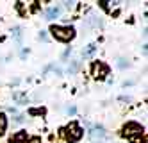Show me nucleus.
Wrapping results in <instances>:
<instances>
[{"label":"nucleus","instance_id":"obj_13","mask_svg":"<svg viewBox=\"0 0 148 143\" xmlns=\"http://www.w3.org/2000/svg\"><path fill=\"white\" fill-rule=\"evenodd\" d=\"M27 143H41V138H38V136H34V138H30Z\"/></svg>","mask_w":148,"mask_h":143},{"label":"nucleus","instance_id":"obj_10","mask_svg":"<svg viewBox=\"0 0 148 143\" xmlns=\"http://www.w3.org/2000/svg\"><path fill=\"white\" fill-rule=\"evenodd\" d=\"M95 52H97V45H88V47H86V50H82V56L88 59V57H91V56H93Z\"/></svg>","mask_w":148,"mask_h":143},{"label":"nucleus","instance_id":"obj_17","mask_svg":"<svg viewBox=\"0 0 148 143\" xmlns=\"http://www.w3.org/2000/svg\"><path fill=\"white\" fill-rule=\"evenodd\" d=\"M39 39H43V41H47V34H45V32H41V34H39Z\"/></svg>","mask_w":148,"mask_h":143},{"label":"nucleus","instance_id":"obj_4","mask_svg":"<svg viewBox=\"0 0 148 143\" xmlns=\"http://www.w3.org/2000/svg\"><path fill=\"white\" fill-rule=\"evenodd\" d=\"M105 75H109L107 64H103V63L97 61V63L93 64V77H95V79H105Z\"/></svg>","mask_w":148,"mask_h":143},{"label":"nucleus","instance_id":"obj_11","mask_svg":"<svg viewBox=\"0 0 148 143\" xmlns=\"http://www.w3.org/2000/svg\"><path fill=\"white\" fill-rule=\"evenodd\" d=\"M13 98H14V100L18 102V104H25L27 102V97H25V93H13Z\"/></svg>","mask_w":148,"mask_h":143},{"label":"nucleus","instance_id":"obj_16","mask_svg":"<svg viewBox=\"0 0 148 143\" xmlns=\"http://www.w3.org/2000/svg\"><path fill=\"white\" fill-rule=\"evenodd\" d=\"M70 52H71V48H68V50H66V52H64V54H62V61H64V59H66V57H68V56H70Z\"/></svg>","mask_w":148,"mask_h":143},{"label":"nucleus","instance_id":"obj_1","mask_svg":"<svg viewBox=\"0 0 148 143\" xmlns=\"http://www.w3.org/2000/svg\"><path fill=\"white\" fill-rule=\"evenodd\" d=\"M52 36L59 41H70L75 38V29L73 27H64V25H52L50 27Z\"/></svg>","mask_w":148,"mask_h":143},{"label":"nucleus","instance_id":"obj_9","mask_svg":"<svg viewBox=\"0 0 148 143\" xmlns=\"http://www.w3.org/2000/svg\"><path fill=\"white\" fill-rule=\"evenodd\" d=\"M79 68H80V61H77V59H73V61L70 63V66H68V73H70V75H73V73H77V72H79Z\"/></svg>","mask_w":148,"mask_h":143},{"label":"nucleus","instance_id":"obj_15","mask_svg":"<svg viewBox=\"0 0 148 143\" xmlns=\"http://www.w3.org/2000/svg\"><path fill=\"white\" fill-rule=\"evenodd\" d=\"M45 111L43 109H32V111H30V115H43Z\"/></svg>","mask_w":148,"mask_h":143},{"label":"nucleus","instance_id":"obj_3","mask_svg":"<svg viewBox=\"0 0 148 143\" xmlns=\"http://www.w3.org/2000/svg\"><path fill=\"white\" fill-rule=\"evenodd\" d=\"M145 129L139 125V124H136V122H130V124H127L123 127V136L125 138H129V140H136V138H141L145 136Z\"/></svg>","mask_w":148,"mask_h":143},{"label":"nucleus","instance_id":"obj_7","mask_svg":"<svg viewBox=\"0 0 148 143\" xmlns=\"http://www.w3.org/2000/svg\"><path fill=\"white\" fill-rule=\"evenodd\" d=\"M59 15H61V7H48V9L45 11V18H47L48 21L56 20Z\"/></svg>","mask_w":148,"mask_h":143},{"label":"nucleus","instance_id":"obj_14","mask_svg":"<svg viewBox=\"0 0 148 143\" xmlns=\"http://www.w3.org/2000/svg\"><path fill=\"white\" fill-rule=\"evenodd\" d=\"M118 66H120V68H127V66H129V63H125V59H120Z\"/></svg>","mask_w":148,"mask_h":143},{"label":"nucleus","instance_id":"obj_12","mask_svg":"<svg viewBox=\"0 0 148 143\" xmlns=\"http://www.w3.org/2000/svg\"><path fill=\"white\" fill-rule=\"evenodd\" d=\"M11 32H13V36H14V38H16L18 41L22 39V29H20V27H14V29H13Z\"/></svg>","mask_w":148,"mask_h":143},{"label":"nucleus","instance_id":"obj_2","mask_svg":"<svg viewBox=\"0 0 148 143\" xmlns=\"http://www.w3.org/2000/svg\"><path fill=\"white\" fill-rule=\"evenodd\" d=\"M82 134H84L82 127L79 124H75V122H70V125H66V129H64V136H66V141L68 143L79 141L82 138Z\"/></svg>","mask_w":148,"mask_h":143},{"label":"nucleus","instance_id":"obj_6","mask_svg":"<svg viewBox=\"0 0 148 143\" xmlns=\"http://www.w3.org/2000/svg\"><path fill=\"white\" fill-rule=\"evenodd\" d=\"M11 143H27L29 141V134H27V131H18L16 134L11 136V140H9Z\"/></svg>","mask_w":148,"mask_h":143},{"label":"nucleus","instance_id":"obj_5","mask_svg":"<svg viewBox=\"0 0 148 143\" xmlns=\"http://www.w3.org/2000/svg\"><path fill=\"white\" fill-rule=\"evenodd\" d=\"M89 136H91V140H93V141L102 140V138L105 136V129H103L102 125H93V127H91V133H89Z\"/></svg>","mask_w":148,"mask_h":143},{"label":"nucleus","instance_id":"obj_8","mask_svg":"<svg viewBox=\"0 0 148 143\" xmlns=\"http://www.w3.org/2000/svg\"><path fill=\"white\" fill-rule=\"evenodd\" d=\"M7 131V116L5 113H0V136H4Z\"/></svg>","mask_w":148,"mask_h":143},{"label":"nucleus","instance_id":"obj_18","mask_svg":"<svg viewBox=\"0 0 148 143\" xmlns=\"http://www.w3.org/2000/svg\"><path fill=\"white\" fill-rule=\"evenodd\" d=\"M95 143H100V141H95Z\"/></svg>","mask_w":148,"mask_h":143}]
</instances>
